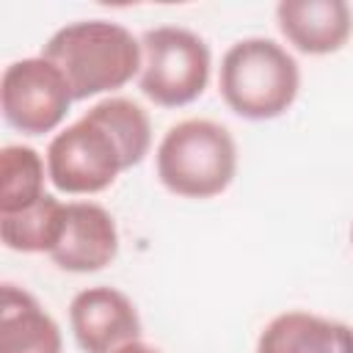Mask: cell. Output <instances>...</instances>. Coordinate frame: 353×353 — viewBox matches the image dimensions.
Returning a JSON list of instances; mask_svg holds the SVG:
<instances>
[{
  "label": "cell",
  "mask_w": 353,
  "mask_h": 353,
  "mask_svg": "<svg viewBox=\"0 0 353 353\" xmlns=\"http://www.w3.org/2000/svg\"><path fill=\"white\" fill-rule=\"evenodd\" d=\"M41 58L66 77L74 99H91L127 85L141 74V39L110 19H80L58 28L41 47Z\"/></svg>",
  "instance_id": "obj_1"
},
{
  "label": "cell",
  "mask_w": 353,
  "mask_h": 353,
  "mask_svg": "<svg viewBox=\"0 0 353 353\" xmlns=\"http://www.w3.org/2000/svg\"><path fill=\"white\" fill-rule=\"evenodd\" d=\"M218 88L232 113L248 121H268L292 108L301 69L279 41L248 36L223 52Z\"/></svg>",
  "instance_id": "obj_2"
},
{
  "label": "cell",
  "mask_w": 353,
  "mask_h": 353,
  "mask_svg": "<svg viewBox=\"0 0 353 353\" xmlns=\"http://www.w3.org/2000/svg\"><path fill=\"white\" fill-rule=\"evenodd\" d=\"M154 165L168 193L212 199L223 193L237 174V143L232 132L212 119H185L163 135Z\"/></svg>",
  "instance_id": "obj_3"
},
{
  "label": "cell",
  "mask_w": 353,
  "mask_h": 353,
  "mask_svg": "<svg viewBox=\"0 0 353 353\" xmlns=\"http://www.w3.org/2000/svg\"><path fill=\"white\" fill-rule=\"evenodd\" d=\"M141 55L138 85L154 105L182 108L204 94L212 55L199 33L182 25L152 28L141 36Z\"/></svg>",
  "instance_id": "obj_4"
},
{
  "label": "cell",
  "mask_w": 353,
  "mask_h": 353,
  "mask_svg": "<svg viewBox=\"0 0 353 353\" xmlns=\"http://www.w3.org/2000/svg\"><path fill=\"white\" fill-rule=\"evenodd\" d=\"M127 168L132 165L121 141L91 108L47 146V174L61 193H102Z\"/></svg>",
  "instance_id": "obj_5"
},
{
  "label": "cell",
  "mask_w": 353,
  "mask_h": 353,
  "mask_svg": "<svg viewBox=\"0 0 353 353\" xmlns=\"http://www.w3.org/2000/svg\"><path fill=\"white\" fill-rule=\"evenodd\" d=\"M74 97L55 63L41 55L19 58L6 66L0 80L3 119L22 135L52 132L69 113Z\"/></svg>",
  "instance_id": "obj_6"
},
{
  "label": "cell",
  "mask_w": 353,
  "mask_h": 353,
  "mask_svg": "<svg viewBox=\"0 0 353 353\" xmlns=\"http://www.w3.org/2000/svg\"><path fill=\"white\" fill-rule=\"evenodd\" d=\"M69 325L83 353H116L141 339L135 303L116 287L80 290L69 303Z\"/></svg>",
  "instance_id": "obj_7"
},
{
  "label": "cell",
  "mask_w": 353,
  "mask_h": 353,
  "mask_svg": "<svg viewBox=\"0 0 353 353\" xmlns=\"http://www.w3.org/2000/svg\"><path fill=\"white\" fill-rule=\"evenodd\" d=\"M119 254V229L113 215L97 201H69L63 229L50 259L69 273H97Z\"/></svg>",
  "instance_id": "obj_8"
},
{
  "label": "cell",
  "mask_w": 353,
  "mask_h": 353,
  "mask_svg": "<svg viewBox=\"0 0 353 353\" xmlns=\"http://www.w3.org/2000/svg\"><path fill=\"white\" fill-rule=\"evenodd\" d=\"M276 22L281 36L303 55H331L353 33V14L345 0H281Z\"/></svg>",
  "instance_id": "obj_9"
},
{
  "label": "cell",
  "mask_w": 353,
  "mask_h": 353,
  "mask_svg": "<svg viewBox=\"0 0 353 353\" xmlns=\"http://www.w3.org/2000/svg\"><path fill=\"white\" fill-rule=\"evenodd\" d=\"M63 339L52 314L22 287H0V353H61Z\"/></svg>",
  "instance_id": "obj_10"
},
{
  "label": "cell",
  "mask_w": 353,
  "mask_h": 353,
  "mask_svg": "<svg viewBox=\"0 0 353 353\" xmlns=\"http://www.w3.org/2000/svg\"><path fill=\"white\" fill-rule=\"evenodd\" d=\"M256 353H353V328L309 312H284L262 328Z\"/></svg>",
  "instance_id": "obj_11"
},
{
  "label": "cell",
  "mask_w": 353,
  "mask_h": 353,
  "mask_svg": "<svg viewBox=\"0 0 353 353\" xmlns=\"http://www.w3.org/2000/svg\"><path fill=\"white\" fill-rule=\"evenodd\" d=\"M66 204L52 193H44L36 204L14 215H0L3 245L19 254H50L63 229Z\"/></svg>",
  "instance_id": "obj_12"
},
{
  "label": "cell",
  "mask_w": 353,
  "mask_h": 353,
  "mask_svg": "<svg viewBox=\"0 0 353 353\" xmlns=\"http://www.w3.org/2000/svg\"><path fill=\"white\" fill-rule=\"evenodd\" d=\"M44 179H50L47 160L33 146L6 143L0 149V215H14L36 204L47 193Z\"/></svg>",
  "instance_id": "obj_13"
},
{
  "label": "cell",
  "mask_w": 353,
  "mask_h": 353,
  "mask_svg": "<svg viewBox=\"0 0 353 353\" xmlns=\"http://www.w3.org/2000/svg\"><path fill=\"white\" fill-rule=\"evenodd\" d=\"M116 353H160L157 347H152V345H146V342H130V345H124V347H119Z\"/></svg>",
  "instance_id": "obj_14"
},
{
  "label": "cell",
  "mask_w": 353,
  "mask_h": 353,
  "mask_svg": "<svg viewBox=\"0 0 353 353\" xmlns=\"http://www.w3.org/2000/svg\"><path fill=\"white\" fill-rule=\"evenodd\" d=\"M350 240H353V229H350Z\"/></svg>",
  "instance_id": "obj_15"
}]
</instances>
